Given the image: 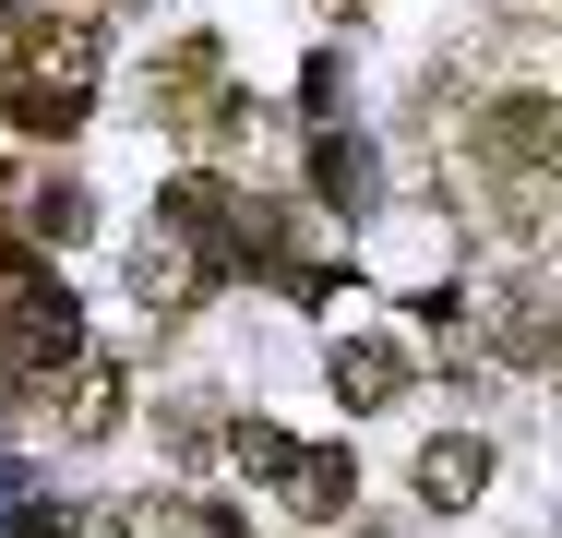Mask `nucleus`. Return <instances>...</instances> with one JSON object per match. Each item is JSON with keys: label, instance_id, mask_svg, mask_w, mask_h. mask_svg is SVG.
<instances>
[{"label": "nucleus", "instance_id": "f257e3e1", "mask_svg": "<svg viewBox=\"0 0 562 538\" xmlns=\"http://www.w3.org/2000/svg\"><path fill=\"white\" fill-rule=\"evenodd\" d=\"M72 347H85V312H72L36 264H12V251H0V371H48V383H60V371H72Z\"/></svg>", "mask_w": 562, "mask_h": 538}, {"label": "nucleus", "instance_id": "f03ea898", "mask_svg": "<svg viewBox=\"0 0 562 538\" xmlns=\"http://www.w3.org/2000/svg\"><path fill=\"white\" fill-rule=\"evenodd\" d=\"M156 120H168L180 144H227V132H251V108L227 97V48H216V36H180V48L156 60Z\"/></svg>", "mask_w": 562, "mask_h": 538}, {"label": "nucleus", "instance_id": "7ed1b4c3", "mask_svg": "<svg viewBox=\"0 0 562 538\" xmlns=\"http://www.w3.org/2000/svg\"><path fill=\"white\" fill-rule=\"evenodd\" d=\"M204 288H216V251H204L180 215H156V227L132 239V300H144V312H192Z\"/></svg>", "mask_w": 562, "mask_h": 538}, {"label": "nucleus", "instance_id": "20e7f679", "mask_svg": "<svg viewBox=\"0 0 562 538\" xmlns=\"http://www.w3.org/2000/svg\"><path fill=\"white\" fill-rule=\"evenodd\" d=\"M263 491H276V503H288V515H312V527H336L347 503H359V467H347V455H312V442H288V455H276V479H263Z\"/></svg>", "mask_w": 562, "mask_h": 538}, {"label": "nucleus", "instance_id": "39448f33", "mask_svg": "<svg viewBox=\"0 0 562 538\" xmlns=\"http://www.w3.org/2000/svg\"><path fill=\"white\" fill-rule=\"evenodd\" d=\"M407 479H419V503H431V515H467V503L491 491V442H479V430H443V442H419V467H407Z\"/></svg>", "mask_w": 562, "mask_h": 538}, {"label": "nucleus", "instance_id": "423d86ee", "mask_svg": "<svg viewBox=\"0 0 562 538\" xmlns=\"http://www.w3.org/2000/svg\"><path fill=\"white\" fill-rule=\"evenodd\" d=\"M336 395L347 407H395L407 395V347L395 335H336Z\"/></svg>", "mask_w": 562, "mask_h": 538}, {"label": "nucleus", "instance_id": "0eeeda50", "mask_svg": "<svg viewBox=\"0 0 562 538\" xmlns=\"http://www.w3.org/2000/svg\"><path fill=\"white\" fill-rule=\"evenodd\" d=\"M120 407H132V383H120V359H72V395H60V430L72 442H109Z\"/></svg>", "mask_w": 562, "mask_h": 538}, {"label": "nucleus", "instance_id": "6e6552de", "mask_svg": "<svg viewBox=\"0 0 562 538\" xmlns=\"http://www.w3.org/2000/svg\"><path fill=\"white\" fill-rule=\"evenodd\" d=\"M312 192H324L336 215L371 204V144H359V132H324V144H312Z\"/></svg>", "mask_w": 562, "mask_h": 538}, {"label": "nucleus", "instance_id": "1a4fd4ad", "mask_svg": "<svg viewBox=\"0 0 562 538\" xmlns=\"http://www.w3.org/2000/svg\"><path fill=\"white\" fill-rule=\"evenodd\" d=\"M120 538H204V503H180V491H132V503H120Z\"/></svg>", "mask_w": 562, "mask_h": 538}, {"label": "nucleus", "instance_id": "9d476101", "mask_svg": "<svg viewBox=\"0 0 562 538\" xmlns=\"http://www.w3.org/2000/svg\"><path fill=\"white\" fill-rule=\"evenodd\" d=\"M24 215H36V239H85V192H72V180H48Z\"/></svg>", "mask_w": 562, "mask_h": 538}, {"label": "nucleus", "instance_id": "9b49d317", "mask_svg": "<svg viewBox=\"0 0 562 538\" xmlns=\"http://www.w3.org/2000/svg\"><path fill=\"white\" fill-rule=\"evenodd\" d=\"M85 527V515H72V503H48V491H36V503H12V538H72Z\"/></svg>", "mask_w": 562, "mask_h": 538}, {"label": "nucleus", "instance_id": "f8f14e48", "mask_svg": "<svg viewBox=\"0 0 562 538\" xmlns=\"http://www.w3.org/2000/svg\"><path fill=\"white\" fill-rule=\"evenodd\" d=\"M539 371H562V312H551V359H539Z\"/></svg>", "mask_w": 562, "mask_h": 538}, {"label": "nucleus", "instance_id": "ddd939ff", "mask_svg": "<svg viewBox=\"0 0 562 538\" xmlns=\"http://www.w3.org/2000/svg\"><path fill=\"white\" fill-rule=\"evenodd\" d=\"M324 12H371V0H324Z\"/></svg>", "mask_w": 562, "mask_h": 538}]
</instances>
